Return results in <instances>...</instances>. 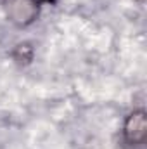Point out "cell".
I'll return each instance as SVG.
<instances>
[{
    "label": "cell",
    "instance_id": "cell-1",
    "mask_svg": "<svg viewBox=\"0 0 147 149\" xmlns=\"http://www.w3.org/2000/svg\"><path fill=\"white\" fill-rule=\"evenodd\" d=\"M2 7L7 21L21 30L35 24L42 12V5L37 0H3Z\"/></svg>",
    "mask_w": 147,
    "mask_h": 149
},
{
    "label": "cell",
    "instance_id": "cell-2",
    "mask_svg": "<svg viewBox=\"0 0 147 149\" xmlns=\"http://www.w3.org/2000/svg\"><path fill=\"white\" fill-rule=\"evenodd\" d=\"M123 144L130 149L142 148L147 141V113L144 108H135L128 113L121 125Z\"/></svg>",
    "mask_w": 147,
    "mask_h": 149
},
{
    "label": "cell",
    "instance_id": "cell-3",
    "mask_svg": "<svg viewBox=\"0 0 147 149\" xmlns=\"http://www.w3.org/2000/svg\"><path fill=\"white\" fill-rule=\"evenodd\" d=\"M35 45L30 42V40H23V42H17L12 50H10V57L16 64L19 66H30L33 61H35Z\"/></svg>",
    "mask_w": 147,
    "mask_h": 149
},
{
    "label": "cell",
    "instance_id": "cell-4",
    "mask_svg": "<svg viewBox=\"0 0 147 149\" xmlns=\"http://www.w3.org/2000/svg\"><path fill=\"white\" fill-rule=\"evenodd\" d=\"M40 5H49V3H55L57 0H37Z\"/></svg>",
    "mask_w": 147,
    "mask_h": 149
},
{
    "label": "cell",
    "instance_id": "cell-5",
    "mask_svg": "<svg viewBox=\"0 0 147 149\" xmlns=\"http://www.w3.org/2000/svg\"><path fill=\"white\" fill-rule=\"evenodd\" d=\"M133 2H135V3H139V5H144L147 0H133Z\"/></svg>",
    "mask_w": 147,
    "mask_h": 149
}]
</instances>
